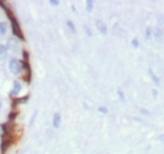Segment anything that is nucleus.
<instances>
[{
    "instance_id": "obj_1",
    "label": "nucleus",
    "mask_w": 164,
    "mask_h": 154,
    "mask_svg": "<svg viewBox=\"0 0 164 154\" xmlns=\"http://www.w3.org/2000/svg\"><path fill=\"white\" fill-rule=\"evenodd\" d=\"M24 68V65H22L21 61H19L18 59H12L11 63H9V71L13 73V74H19V73L22 71Z\"/></svg>"
},
{
    "instance_id": "obj_6",
    "label": "nucleus",
    "mask_w": 164,
    "mask_h": 154,
    "mask_svg": "<svg viewBox=\"0 0 164 154\" xmlns=\"http://www.w3.org/2000/svg\"><path fill=\"white\" fill-rule=\"evenodd\" d=\"M7 54V50L4 45H0V59H4Z\"/></svg>"
},
{
    "instance_id": "obj_16",
    "label": "nucleus",
    "mask_w": 164,
    "mask_h": 154,
    "mask_svg": "<svg viewBox=\"0 0 164 154\" xmlns=\"http://www.w3.org/2000/svg\"><path fill=\"white\" fill-rule=\"evenodd\" d=\"M150 36V28H146V38Z\"/></svg>"
},
{
    "instance_id": "obj_14",
    "label": "nucleus",
    "mask_w": 164,
    "mask_h": 154,
    "mask_svg": "<svg viewBox=\"0 0 164 154\" xmlns=\"http://www.w3.org/2000/svg\"><path fill=\"white\" fill-rule=\"evenodd\" d=\"M133 45L135 46V47H138V41H137V39H134V40H133Z\"/></svg>"
},
{
    "instance_id": "obj_2",
    "label": "nucleus",
    "mask_w": 164,
    "mask_h": 154,
    "mask_svg": "<svg viewBox=\"0 0 164 154\" xmlns=\"http://www.w3.org/2000/svg\"><path fill=\"white\" fill-rule=\"evenodd\" d=\"M9 20H11V24H12V31H13L14 36H19L21 40H24V36H22V33H21V31H20L18 21L15 20V18H14L12 14H9Z\"/></svg>"
},
{
    "instance_id": "obj_12",
    "label": "nucleus",
    "mask_w": 164,
    "mask_h": 154,
    "mask_svg": "<svg viewBox=\"0 0 164 154\" xmlns=\"http://www.w3.org/2000/svg\"><path fill=\"white\" fill-rule=\"evenodd\" d=\"M60 4L58 0H50V5H53V6H58Z\"/></svg>"
},
{
    "instance_id": "obj_8",
    "label": "nucleus",
    "mask_w": 164,
    "mask_h": 154,
    "mask_svg": "<svg viewBox=\"0 0 164 154\" xmlns=\"http://www.w3.org/2000/svg\"><path fill=\"white\" fill-rule=\"evenodd\" d=\"M93 5H94V3L92 1V0H88V1H87V11H88V12H92V9H93Z\"/></svg>"
},
{
    "instance_id": "obj_9",
    "label": "nucleus",
    "mask_w": 164,
    "mask_h": 154,
    "mask_svg": "<svg viewBox=\"0 0 164 154\" xmlns=\"http://www.w3.org/2000/svg\"><path fill=\"white\" fill-rule=\"evenodd\" d=\"M67 26L71 28V31L75 32V26H74V24L71 23V20H68V21H67Z\"/></svg>"
},
{
    "instance_id": "obj_13",
    "label": "nucleus",
    "mask_w": 164,
    "mask_h": 154,
    "mask_svg": "<svg viewBox=\"0 0 164 154\" xmlns=\"http://www.w3.org/2000/svg\"><path fill=\"white\" fill-rule=\"evenodd\" d=\"M98 111H100L101 113H107V112H108V109H107L106 107H100V108H98Z\"/></svg>"
},
{
    "instance_id": "obj_5",
    "label": "nucleus",
    "mask_w": 164,
    "mask_h": 154,
    "mask_svg": "<svg viewBox=\"0 0 164 154\" xmlns=\"http://www.w3.org/2000/svg\"><path fill=\"white\" fill-rule=\"evenodd\" d=\"M60 123H61V117L59 113H55L53 117V126L55 128H59L60 127Z\"/></svg>"
},
{
    "instance_id": "obj_15",
    "label": "nucleus",
    "mask_w": 164,
    "mask_h": 154,
    "mask_svg": "<svg viewBox=\"0 0 164 154\" xmlns=\"http://www.w3.org/2000/svg\"><path fill=\"white\" fill-rule=\"evenodd\" d=\"M119 95H120V98L122 100H124V96H123V93H122V91H120V90H119Z\"/></svg>"
},
{
    "instance_id": "obj_7",
    "label": "nucleus",
    "mask_w": 164,
    "mask_h": 154,
    "mask_svg": "<svg viewBox=\"0 0 164 154\" xmlns=\"http://www.w3.org/2000/svg\"><path fill=\"white\" fill-rule=\"evenodd\" d=\"M6 30H7L6 24H5V23H0V34H1V36L6 33Z\"/></svg>"
},
{
    "instance_id": "obj_11",
    "label": "nucleus",
    "mask_w": 164,
    "mask_h": 154,
    "mask_svg": "<svg viewBox=\"0 0 164 154\" xmlns=\"http://www.w3.org/2000/svg\"><path fill=\"white\" fill-rule=\"evenodd\" d=\"M161 36H163V33H162L160 30H157V31H156V36H157V39H161Z\"/></svg>"
},
{
    "instance_id": "obj_17",
    "label": "nucleus",
    "mask_w": 164,
    "mask_h": 154,
    "mask_svg": "<svg viewBox=\"0 0 164 154\" xmlns=\"http://www.w3.org/2000/svg\"><path fill=\"white\" fill-rule=\"evenodd\" d=\"M0 107H1V101H0Z\"/></svg>"
},
{
    "instance_id": "obj_4",
    "label": "nucleus",
    "mask_w": 164,
    "mask_h": 154,
    "mask_svg": "<svg viewBox=\"0 0 164 154\" xmlns=\"http://www.w3.org/2000/svg\"><path fill=\"white\" fill-rule=\"evenodd\" d=\"M96 27L98 28V31L101 32L102 34H106V33H107L106 24L103 23V21H101V20H98V21H96Z\"/></svg>"
},
{
    "instance_id": "obj_3",
    "label": "nucleus",
    "mask_w": 164,
    "mask_h": 154,
    "mask_svg": "<svg viewBox=\"0 0 164 154\" xmlns=\"http://www.w3.org/2000/svg\"><path fill=\"white\" fill-rule=\"evenodd\" d=\"M20 91H21V84L18 81H14L13 82V88H12V91H11V94L15 95V94H18Z\"/></svg>"
},
{
    "instance_id": "obj_10",
    "label": "nucleus",
    "mask_w": 164,
    "mask_h": 154,
    "mask_svg": "<svg viewBox=\"0 0 164 154\" xmlns=\"http://www.w3.org/2000/svg\"><path fill=\"white\" fill-rule=\"evenodd\" d=\"M150 74H151V78H152V79H154V81H155L156 84H157V85H158V84H160V80H158V78L156 77L155 74H154V73L151 72V71H150Z\"/></svg>"
}]
</instances>
